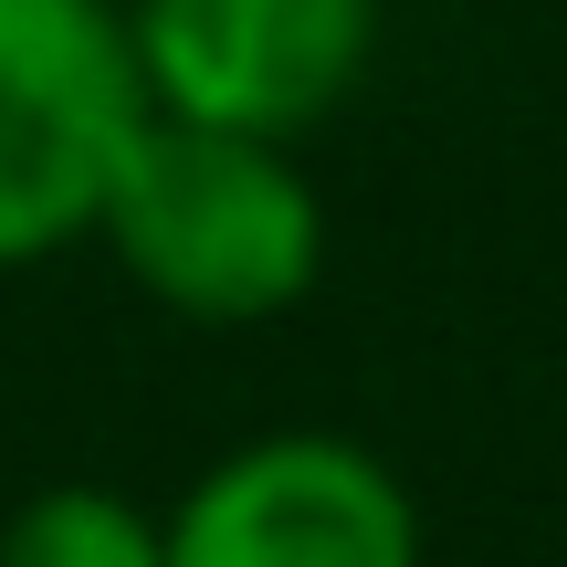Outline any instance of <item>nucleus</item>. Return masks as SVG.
Listing matches in <instances>:
<instances>
[{
  "label": "nucleus",
  "instance_id": "f257e3e1",
  "mask_svg": "<svg viewBox=\"0 0 567 567\" xmlns=\"http://www.w3.org/2000/svg\"><path fill=\"white\" fill-rule=\"evenodd\" d=\"M95 243L158 316L200 337H252L326 284V189L284 137L147 116L105 189Z\"/></svg>",
  "mask_w": 567,
  "mask_h": 567
},
{
  "label": "nucleus",
  "instance_id": "20e7f679",
  "mask_svg": "<svg viewBox=\"0 0 567 567\" xmlns=\"http://www.w3.org/2000/svg\"><path fill=\"white\" fill-rule=\"evenodd\" d=\"M158 116L305 147L379 63V0H126Z\"/></svg>",
  "mask_w": 567,
  "mask_h": 567
},
{
  "label": "nucleus",
  "instance_id": "f03ea898",
  "mask_svg": "<svg viewBox=\"0 0 567 567\" xmlns=\"http://www.w3.org/2000/svg\"><path fill=\"white\" fill-rule=\"evenodd\" d=\"M147 116L126 0H0V274L95 243Z\"/></svg>",
  "mask_w": 567,
  "mask_h": 567
},
{
  "label": "nucleus",
  "instance_id": "39448f33",
  "mask_svg": "<svg viewBox=\"0 0 567 567\" xmlns=\"http://www.w3.org/2000/svg\"><path fill=\"white\" fill-rule=\"evenodd\" d=\"M0 567H168V515L126 484H32L0 515Z\"/></svg>",
  "mask_w": 567,
  "mask_h": 567
},
{
  "label": "nucleus",
  "instance_id": "7ed1b4c3",
  "mask_svg": "<svg viewBox=\"0 0 567 567\" xmlns=\"http://www.w3.org/2000/svg\"><path fill=\"white\" fill-rule=\"evenodd\" d=\"M158 515L168 567H431L421 494L347 431H252Z\"/></svg>",
  "mask_w": 567,
  "mask_h": 567
}]
</instances>
